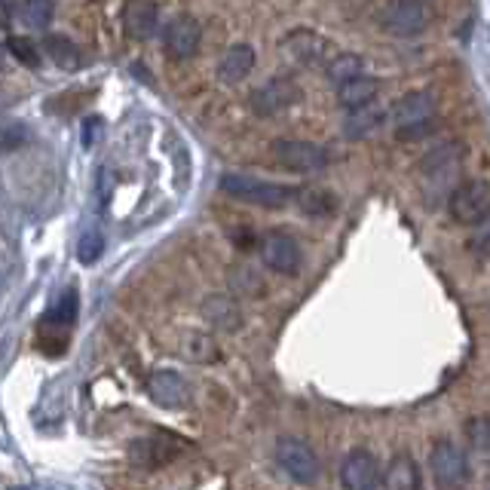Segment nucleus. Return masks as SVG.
<instances>
[{
    "mask_svg": "<svg viewBox=\"0 0 490 490\" xmlns=\"http://www.w3.org/2000/svg\"><path fill=\"white\" fill-rule=\"evenodd\" d=\"M460 160H463V148L460 144H441V148L430 150L423 163H420V175H423V193L430 203H436L438 197L451 199V193L463 181H457L460 175Z\"/></svg>",
    "mask_w": 490,
    "mask_h": 490,
    "instance_id": "f257e3e1",
    "label": "nucleus"
},
{
    "mask_svg": "<svg viewBox=\"0 0 490 490\" xmlns=\"http://www.w3.org/2000/svg\"><path fill=\"white\" fill-rule=\"evenodd\" d=\"M221 190L233 199H243V203H252V205H264V209H282L288 205L298 190L294 188H285V184H273V181H261V178H252V175H233L227 172L221 178Z\"/></svg>",
    "mask_w": 490,
    "mask_h": 490,
    "instance_id": "f03ea898",
    "label": "nucleus"
},
{
    "mask_svg": "<svg viewBox=\"0 0 490 490\" xmlns=\"http://www.w3.org/2000/svg\"><path fill=\"white\" fill-rule=\"evenodd\" d=\"M430 472L438 490H466L472 469H469L466 451H460L454 441H438L430 454Z\"/></svg>",
    "mask_w": 490,
    "mask_h": 490,
    "instance_id": "7ed1b4c3",
    "label": "nucleus"
},
{
    "mask_svg": "<svg viewBox=\"0 0 490 490\" xmlns=\"http://www.w3.org/2000/svg\"><path fill=\"white\" fill-rule=\"evenodd\" d=\"M447 209L457 224L475 227L490 218V181H463L447 199Z\"/></svg>",
    "mask_w": 490,
    "mask_h": 490,
    "instance_id": "20e7f679",
    "label": "nucleus"
},
{
    "mask_svg": "<svg viewBox=\"0 0 490 490\" xmlns=\"http://www.w3.org/2000/svg\"><path fill=\"white\" fill-rule=\"evenodd\" d=\"M377 22L396 37H414L430 25V12L423 0H386L377 10Z\"/></svg>",
    "mask_w": 490,
    "mask_h": 490,
    "instance_id": "39448f33",
    "label": "nucleus"
},
{
    "mask_svg": "<svg viewBox=\"0 0 490 490\" xmlns=\"http://www.w3.org/2000/svg\"><path fill=\"white\" fill-rule=\"evenodd\" d=\"M276 460L298 485H316V478H319V457L307 441L279 438L276 441Z\"/></svg>",
    "mask_w": 490,
    "mask_h": 490,
    "instance_id": "423d86ee",
    "label": "nucleus"
},
{
    "mask_svg": "<svg viewBox=\"0 0 490 490\" xmlns=\"http://www.w3.org/2000/svg\"><path fill=\"white\" fill-rule=\"evenodd\" d=\"M273 157L279 165L292 172H316V169H325L328 165V150L319 148L313 141H298V138H279L273 141Z\"/></svg>",
    "mask_w": 490,
    "mask_h": 490,
    "instance_id": "0eeeda50",
    "label": "nucleus"
},
{
    "mask_svg": "<svg viewBox=\"0 0 490 490\" xmlns=\"http://www.w3.org/2000/svg\"><path fill=\"white\" fill-rule=\"evenodd\" d=\"M282 50L288 52V59L301 61L307 68H328L341 55L331 46L328 37H322L316 31H294L292 37L282 40Z\"/></svg>",
    "mask_w": 490,
    "mask_h": 490,
    "instance_id": "6e6552de",
    "label": "nucleus"
},
{
    "mask_svg": "<svg viewBox=\"0 0 490 490\" xmlns=\"http://www.w3.org/2000/svg\"><path fill=\"white\" fill-rule=\"evenodd\" d=\"M188 451V441H181L178 436H169V432L157 430V436L148 438H138L129 447V457L135 460L138 466H148V469H160L165 463L178 457V454Z\"/></svg>",
    "mask_w": 490,
    "mask_h": 490,
    "instance_id": "1a4fd4ad",
    "label": "nucleus"
},
{
    "mask_svg": "<svg viewBox=\"0 0 490 490\" xmlns=\"http://www.w3.org/2000/svg\"><path fill=\"white\" fill-rule=\"evenodd\" d=\"M298 101H301V89L285 77H273V80L261 83V86L252 89V95H248V105H252V110L258 116L282 114V110L298 105Z\"/></svg>",
    "mask_w": 490,
    "mask_h": 490,
    "instance_id": "9d476101",
    "label": "nucleus"
},
{
    "mask_svg": "<svg viewBox=\"0 0 490 490\" xmlns=\"http://www.w3.org/2000/svg\"><path fill=\"white\" fill-rule=\"evenodd\" d=\"M261 258H264V264L270 267L273 273H282V276H294L301 270V245L294 237H288V233H267L264 239H261Z\"/></svg>",
    "mask_w": 490,
    "mask_h": 490,
    "instance_id": "9b49d317",
    "label": "nucleus"
},
{
    "mask_svg": "<svg viewBox=\"0 0 490 490\" xmlns=\"http://www.w3.org/2000/svg\"><path fill=\"white\" fill-rule=\"evenodd\" d=\"M341 485L343 490H377L383 485L381 478V466H377L374 454L371 451H353L347 454V460H343L341 466Z\"/></svg>",
    "mask_w": 490,
    "mask_h": 490,
    "instance_id": "f8f14e48",
    "label": "nucleus"
},
{
    "mask_svg": "<svg viewBox=\"0 0 490 490\" xmlns=\"http://www.w3.org/2000/svg\"><path fill=\"white\" fill-rule=\"evenodd\" d=\"M148 396L154 398L160 408L181 411L190 405V386L175 371H154L148 381Z\"/></svg>",
    "mask_w": 490,
    "mask_h": 490,
    "instance_id": "ddd939ff",
    "label": "nucleus"
},
{
    "mask_svg": "<svg viewBox=\"0 0 490 490\" xmlns=\"http://www.w3.org/2000/svg\"><path fill=\"white\" fill-rule=\"evenodd\" d=\"M436 92L423 89V92H408L392 105V123L396 129H411V126H423V123H432L436 116Z\"/></svg>",
    "mask_w": 490,
    "mask_h": 490,
    "instance_id": "4468645a",
    "label": "nucleus"
},
{
    "mask_svg": "<svg viewBox=\"0 0 490 490\" xmlns=\"http://www.w3.org/2000/svg\"><path fill=\"white\" fill-rule=\"evenodd\" d=\"M199 22L193 16H175L169 25H165L163 34V46L172 59H190L193 52L199 50Z\"/></svg>",
    "mask_w": 490,
    "mask_h": 490,
    "instance_id": "2eb2a0df",
    "label": "nucleus"
},
{
    "mask_svg": "<svg viewBox=\"0 0 490 490\" xmlns=\"http://www.w3.org/2000/svg\"><path fill=\"white\" fill-rule=\"evenodd\" d=\"M160 25V10H157L154 0H133V4L123 10V28L133 40H148L157 34Z\"/></svg>",
    "mask_w": 490,
    "mask_h": 490,
    "instance_id": "dca6fc26",
    "label": "nucleus"
},
{
    "mask_svg": "<svg viewBox=\"0 0 490 490\" xmlns=\"http://www.w3.org/2000/svg\"><path fill=\"white\" fill-rule=\"evenodd\" d=\"M383 487L386 490H423V475H420V466L414 463V457L398 454V457L390 463V469H386Z\"/></svg>",
    "mask_w": 490,
    "mask_h": 490,
    "instance_id": "f3484780",
    "label": "nucleus"
},
{
    "mask_svg": "<svg viewBox=\"0 0 490 490\" xmlns=\"http://www.w3.org/2000/svg\"><path fill=\"white\" fill-rule=\"evenodd\" d=\"M203 316L205 322L218 331H237L243 325V313H239L237 301L224 298V294H212V298L203 303Z\"/></svg>",
    "mask_w": 490,
    "mask_h": 490,
    "instance_id": "a211bd4d",
    "label": "nucleus"
},
{
    "mask_svg": "<svg viewBox=\"0 0 490 490\" xmlns=\"http://www.w3.org/2000/svg\"><path fill=\"white\" fill-rule=\"evenodd\" d=\"M377 92H381V83L362 74V77L337 86V101H341V108L356 110V108H365V105H374Z\"/></svg>",
    "mask_w": 490,
    "mask_h": 490,
    "instance_id": "6ab92c4d",
    "label": "nucleus"
},
{
    "mask_svg": "<svg viewBox=\"0 0 490 490\" xmlns=\"http://www.w3.org/2000/svg\"><path fill=\"white\" fill-rule=\"evenodd\" d=\"M252 68H254V50L239 44L224 52V59H221V65H218V77L224 83H239L252 74Z\"/></svg>",
    "mask_w": 490,
    "mask_h": 490,
    "instance_id": "aec40b11",
    "label": "nucleus"
},
{
    "mask_svg": "<svg viewBox=\"0 0 490 490\" xmlns=\"http://www.w3.org/2000/svg\"><path fill=\"white\" fill-rule=\"evenodd\" d=\"M181 356L188 358V362H197V365L221 362L218 341L212 334H203V331H190V334L181 337Z\"/></svg>",
    "mask_w": 490,
    "mask_h": 490,
    "instance_id": "412c9836",
    "label": "nucleus"
},
{
    "mask_svg": "<svg viewBox=\"0 0 490 490\" xmlns=\"http://www.w3.org/2000/svg\"><path fill=\"white\" fill-rule=\"evenodd\" d=\"M383 120V110L377 105H365V108H356L347 114V123H343V129H347V138H365L371 135L377 126H381Z\"/></svg>",
    "mask_w": 490,
    "mask_h": 490,
    "instance_id": "4be33fe9",
    "label": "nucleus"
},
{
    "mask_svg": "<svg viewBox=\"0 0 490 490\" xmlns=\"http://www.w3.org/2000/svg\"><path fill=\"white\" fill-rule=\"evenodd\" d=\"M325 74H328V80L334 83V86H343V83L362 77V74H365V65H362V59H358L356 52H341V55H337V59L325 68Z\"/></svg>",
    "mask_w": 490,
    "mask_h": 490,
    "instance_id": "5701e85b",
    "label": "nucleus"
},
{
    "mask_svg": "<svg viewBox=\"0 0 490 490\" xmlns=\"http://www.w3.org/2000/svg\"><path fill=\"white\" fill-rule=\"evenodd\" d=\"M298 205L307 215H316V218H325V215H331L334 212V197H331L328 190H322V188H301L298 190Z\"/></svg>",
    "mask_w": 490,
    "mask_h": 490,
    "instance_id": "b1692460",
    "label": "nucleus"
},
{
    "mask_svg": "<svg viewBox=\"0 0 490 490\" xmlns=\"http://www.w3.org/2000/svg\"><path fill=\"white\" fill-rule=\"evenodd\" d=\"M44 52L50 55V59H52L59 68H65V71H71V68L80 65L77 46H74L68 37H59V34H50V37L44 40Z\"/></svg>",
    "mask_w": 490,
    "mask_h": 490,
    "instance_id": "393cba45",
    "label": "nucleus"
},
{
    "mask_svg": "<svg viewBox=\"0 0 490 490\" xmlns=\"http://www.w3.org/2000/svg\"><path fill=\"white\" fill-rule=\"evenodd\" d=\"M77 307H80L77 288H68V292L55 301V307L46 313V322H50V325H59V328H71L74 322H77Z\"/></svg>",
    "mask_w": 490,
    "mask_h": 490,
    "instance_id": "a878e982",
    "label": "nucleus"
},
{
    "mask_svg": "<svg viewBox=\"0 0 490 490\" xmlns=\"http://www.w3.org/2000/svg\"><path fill=\"white\" fill-rule=\"evenodd\" d=\"M230 285L233 292H239L243 298H258V294L264 292V279L245 264H237L230 270Z\"/></svg>",
    "mask_w": 490,
    "mask_h": 490,
    "instance_id": "bb28decb",
    "label": "nucleus"
},
{
    "mask_svg": "<svg viewBox=\"0 0 490 490\" xmlns=\"http://www.w3.org/2000/svg\"><path fill=\"white\" fill-rule=\"evenodd\" d=\"M19 19L28 25V28H46L52 22V0H25L19 6Z\"/></svg>",
    "mask_w": 490,
    "mask_h": 490,
    "instance_id": "cd10ccee",
    "label": "nucleus"
},
{
    "mask_svg": "<svg viewBox=\"0 0 490 490\" xmlns=\"http://www.w3.org/2000/svg\"><path fill=\"white\" fill-rule=\"evenodd\" d=\"M466 438L481 457H490V417H472L466 423Z\"/></svg>",
    "mask_w": 490,
    "mask_h": 490,
    "instance_id": "c85d7f7f",
    "label": "nucleus"
},
{
    "mask_svg": "<svg viewBox=\"0 0 490 490\" xmlns=\"http://www.w3.org/2000/svg\"><path fill=\"white\" fill-rule=\"evenodd\" d=\"M101 252H105V239H101V233L89 230L80 237L77 243V258L83 261V264H95V261L101 258Z\"/></svg>",
    "mask_w": 490,
    "mask_h": 490,
    "instance_id": "c756f323",
    "label": "nucleus"
},
{
    "mask_svg": "<svg viewBox=\"0 0 490 490\" xmlns=\"http://www.w3.org/2000/svg\"><path fill=\"white\" fill-rule=\"evenodd\" d=\"M6 50L16 55V61H22V65H28V68H37L40 65V52H37V46H34L31 40L6 37Z\"/></svg>",
    "mask_w": 490,
    "mask_h": 490,
    "instance_id": "7c9ffc66",
    "label": "nucleus"
},
{
    "mask_svg": "<svg viewBox=\"0 0 490 490\" xmlns=\"http://www.w3.org/2000/svg\"><path fill=\"white\" fill-rule=\"evenodd\" d=\"M25 138H28V126H25V123H10V126L4 129V148L6 150L19 148Z\"/></svg>",
    "mask_w": 490,
    "mask_h": 490,
    "instance_id": "2f4dec72",
    "label": "nucleus"
},
{
    "mask_svg": "<svg viewBox=\"0 0 490 490\" xmlns=\"http://www.w3.org/2000/svg\"><path fill=\"white\" fill-rule=\"evenodd\" d=\"M475 248H478V252H490V227H487V230L485 233H481V237L478 239H475V243H472Z\"/></svg>",
    "mask_w": 490,
    "mask_h": 490,
    "instance_id": "473e14b6",
    "label": "nucleus"
},
{
    "mask_svg": "<svg viewBox=\"0 0 490 490\" xmlns=\"http://www.w3.org/2000/svg\"><path fill=\"white\" fill-rule=\"evenodd\" d=\"M16 490H25V487H16Z\"/></svg>",
    "mask_w": 490,
    "mask_h": 490,
    "instance_id": "72a5a7b5",
    "label": "nucleus"
}]
</instances>
